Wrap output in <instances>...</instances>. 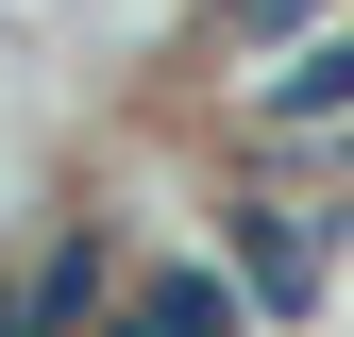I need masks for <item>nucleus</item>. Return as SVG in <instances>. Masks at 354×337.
Returning a JSON list of instances; mask_svg holds the SVG:
<instances>
[{
	"label": "nucleus",
	"mask_w": 354,
	"mask_h": 337,
	"mask_svg": "<svg viewBox=\"0 0 354 337\" xmlns=\"http://www.w3.org/2000/svg\"><path fill=\"white\" fill-rule=\"evenodd\" d=\"M236 118H253V152H354V34H287L236 84Z\"/></svg>",
	"instance_id": "nucleus-2"
},
{
	"label": "nucleus",
	"mask_w": 354,
	"mask_h": 337,
	"mask_svg": "<svg viewBox=\"0 0 354 337\" xmlns=\"http://www.w3.org/2000/svg\"><path fill=\"white\" fill-rule=\"evenodd\" d=\"M253 320H270V304H253V287H236V253H219V270H136L102 337H253Z\"/></svg>",
	"instance_id": "nucleus-4"
},
{
	"label": "nucleus",
	"mask_w": 354,
	"mask_h": 337,
	"mask_svg": "<svg viewBox=\"0 0 354 337\" xmlns=\"http://www.w3.org/2000/svg\"><path fill=\"white\" fill-rule=\"evenodd\" d=\"M337 0H219V34H236V51H287V34H321Z\"/></svg>",
	"instance_id": "nucleus-5"
},
{
	"label": "nucleus",
	"mask_w": 354,
	"mask_h": 337,
	"mask_svg": "<svg viewBox=\"0 0 354 337\" xmlns=\"http://www.w3.org/2000/svg\"><path fill=\"white\" fill-rule=\"evenodd\" d=\"M84 17H102L118 51H152V34H186V17H203V0H84Z\"/></svg>",
	"instance_id": "nucleus-6"
},
{
	"label": "nucleus",
	"mask_w": 354,
	"mask_h": 337,
	"mask_svg": "<svg viewBox=\"0 0 354 337\" xmlns=\"http://www.w3.org/2000/svg\"><path fill=\"white\" fill-rule=\"evenodd\" d=\"M118 287H136V253H118L102 220H68L51 253L17 270V304H0V337H102L118 320Z\"/></svg>",
	"instance_id": "nucleus-3"
},
{
	"label": "nucleus",
	"mask_w": 354,
	"mask_h": 337,
	"mask_svg": "<svg viewBox=\"0 0 354 337\" xmlns=\"http://www.w3.org/2000/svg\"><path fill=\"white\" fill-rule=\"evenodd\" d=\"M337 220H354V202L236 186V202H219V253H236V287H253L270 320H321V287H337Z\"/></svg>",
	"instance_id": "nucleus-1"
}]
</instances>
